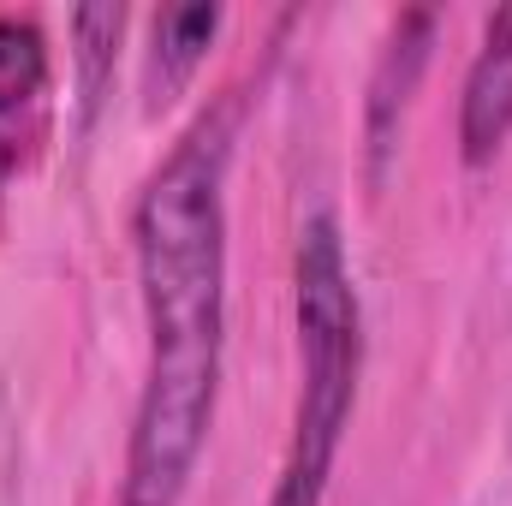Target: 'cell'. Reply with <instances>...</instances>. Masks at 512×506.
<instances>
[{"label": "cell", "instance_id": "5", "mask_svg": "<svg viewBox=\"0 0 512 506\" xmlns=\"http://www.w3.org/2000/svg\"><path fill=\"white\" fill-rule=\"evenodd\" d=\"M215 30H221V6H167V12H155V24H149V66H143L149 108L173 102L191 84V72L203 66Z\"/></svg>", "mask_w": 512, "mask_h": 506}, {"label": "cell", "instance_id": "4", "mask_svg": "<svg viewBox=\"0 0 512 506\" xmlns=\"http://www.w3.org/2000/svg\"><path fill=\"white\" fill-rule=\"evenodd\" d=\"M512 137V0L489 12L483 24V48L465 72V96H459V149L465 161H489Z\"/></svg>", "mask_w": 512, "mask_h": 506}, {"label": "cell", "instance_id": "1", "mask_svg": "<svg viewBox=\"0 0 512 506\" xmlns=\"http://www.w3.org/2000/svg\"><path fill=\"white\" fill-rule=\"evenodd\" d=\"M239 102L203 108L131 209L149 364L126 441L120 506H185L209 447L227 352V173Z\"/></svg>", "mask_w": 512, "mask_h": 506}, {"label": "cell", "instance_id": "6", "mask_svg": "<svg viewBox=\"0 0 512 506\" xmlns=\"http://www.w3.org/2000/svg\"><path fill=\"white\" fill-rule=\"evenodd\" d=\"M48 90V42L30 18H0V143Z\"/></svg>", "mask_w": 512, "mask_h": 506}, {"label": "cell", "instance_id": "3", "mask_svg": "<svg viewBox=\"0 0 512 506\" xmlns=\"http://www.w3.org/2000/svg\"><path fill=\"white\" fill-rule=\"evenodd\" d=\"M429 42H435V12H405L387 36L382 60H376V78H370V108H364V137H370V173L382 185L387 155L405 131L411 114V96L423 84V66H429Z\"/></svg>", "mask_w": 512, "mask_h": 506}, {"label": "cell", "instance_id": "2", "mask_svg": "<svg viewBox=\"0 0 512 506\" xmlns=\"http://www.w3.org/2000/svg\"><path fill=\"white\" fill-rule=\"evenodd\" d=\"M292 316H298V405L268 506H322L364 376V304L334 215H310L298 233Z\"/></svg>", "mask_w": 512, "mask_h": 506}, {"label": "cell", "instance_id": "7", "mask_svg": "<svg viewBox=\"0 0 512 506\" xmlns=\"http://www.w3.org/2000/svg\"><path fill=\"white\" fill-rule=\"evenodd\" d=\"M120 30H126V6H78V12H72L84 120L102 108V90H108V72H114V48H120Z\"/></svg>", "mask_w": 512, "mask_h": 506}]
</instances>
